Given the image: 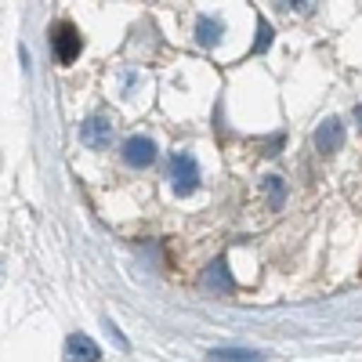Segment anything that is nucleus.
Masks as SVG:
<instances>
[{
	"mask_svg": "<svg viewBox=\"0 0 362 362\" xmlns=\"http://www.w3.org/2000/svg\"><path fill=\"white\" fill-rule=\"evenodd\" d=\"M51 47H54V58L62 66H73L76 58H80V47H83V40H80V33H76V25L73 22H54V29H51Z\"/></svg>",
	"mask_w": 362,
	"mask_h": 362,
	"instance_id": "obj_1",
	"label": "nucleus"
},
{
	"mask_svg": "<svg viewBox=\"0 0 362 362\" xmlns=\"http://www.w3.org/2000/svg\"><path fill=\"white\" fill-rule=\"evenodd\" d=\"M170 181H174V192L177 196H189V192L199 189V167H196V160L189 153H177L170 160Z\"/></svg>",
	"mask_w": 362,
	"mask_h": 362,
	"instance_id": "obj_2",
	"label": "nucleus"
},
{
	"mask_svg": "<svg viewBox=\"0 0 362 362\" xmlns=\"http://www.w3.org/2000/svg\"><path fill=\"white\" fill-rule=\"evenodd\" d=\"M341 145H344V127H341V119H337V116L322 119V124L315 127V148H319L322 156H334V153H341Z\"/></svg>",
	"mask_w": 362,
	"mask_h": 362,
	"instance_id": "obj_3",
	"label": "nucleus"
},
{
	"mask_svg": "<svg viewBox=\"0 0 362 362\" xmlns=\"http://www.w3.org/2000/svg\"><path fill=\"white\" fill-rule=\"evenodd\" d=\"M102 358V348L95 344V337H87V334H69L66 337V362H98Z\"/></svg>",
	"mask_w": 362,
	"mask_h": 362,
	"instance_id": "obj_4",
	"label": "nucleus"
},
{
	"mask_svg": "<svg viewBox=\"0 0 362 362\" xmlns=\"http://www.w3.org/2000/svg\"><path fill=\"white\" fill-rule=\"evenodd\" d=\"M80 141L87 145V148H109V141H112V127H109V119L105 116H90V119H83V127H80Z\"/></svg>",
	"mask_w": 362,
	"mask_h": 362,
	"instance_id": "obj_5",
	"label": "nucleus"
},
{
	"mask_svg": "<svg viewBox=\"0 0 362 362\" xmlns=\"http://www.w3.org/2000/svg\"><path fill=\"white\" fill-rule=\"evenodd\" d=\"M156 160V141L153 138H145V134H134L124 141V163L131 167H148Z\"/></svg>",
	"mask_w": 362,
	"mask_h": 362,
	"instance_id": "obj_6",
	"label": "nucleus"
},
{
	"mask_svg": "<svg viewBox=\"0 0 362 362\" xmlns=\"http://www.w3.org/2000/svg\"><path fill=\"white\" fill-rule=\"evenodd\" d=\"M210 362H264L268 355L257 351V348H214V351H206Z\"/></svg>",
	"mask_w": 362,
	"mask_h": 362,
	"instance_id": "obj_7",
	"label": "nucleus"
},
{
	"mask_svg": "<svg viewBox=\"0 0 362 362\" xmlns=\"http://www.w3.org/2000/svg\"><path fill=\"white\" fill-rule=\"evenodd\" d=\"M206 286L214 290V293H232V286H235V283H232V276H228V264H225L221 257L206 268Z\"/></svg>",
	"mask_w": 362,
	"mask_h": 362,
	"instance_id": "obj_8",
	"label": "nucleus"
},
{
	"mask_svg": "<svg viewBox=\"0 0 362 362\" xmlns=\"http://www.w3.org/2000/svg\"><path fill=\"white\" fill-rule=\"evenodd\" d=\"M221 33H225V25H221V18H199L196 22V40L203 44V47H210V44H218L221 40Z\"/></svg>",
	"mask_w": 362,
	"mask_h": 362,
	"instance_id": "obj_9",
	"label": "nucleus"
},
{
	"mask_svg": "<svg viewBox=\"0 0 362 362\" xmlns=\"http://www.w3.org/2000/svg\"><path fill=\"white\" fill-rule=\"evenodd\" d=\"M264 189H268V196H272V206L283 210V203H286V185H283V177L272 174V177L264 181Z\"/></svg>",
	"mask_w": 362,
	"mask_h": 362,
	"instance_id": "obj_10",
	"label": "nucleus"
},
{
	"mask_svg": "<svg viewBox=\"0 0 362 362\" xmlns=\"http://www.w3.org/2000/svg\"><path fill=\"white\" fill-rule=\"evenodd\" d=\"M102 322H105V334H109V337H112V344H116V348H119V351H131V341H127V337H124V334H119V329H116V322H112V319H109V315H105V319H102Z\"/></svg>",
	"mask_w": 362,
	"mask_h": 362,
	"instance_id": "obj_11",
	"label": "nucleus"
},
{
	"mask_svg": "<svg viewBox=\"0 0 362 362\" xmlns=\"http://www.w3.org/2000/svg\"><path fill=\"white\" fill-rule=\"evenodd\" d=\"M268 44H272V25L261 18V22H257V40H254V47H250V51H254V54H261Z\"/></svg>",
	"mask_w": 362,
	"mask_h": 362,
	"instance_id": "obj_12",
	"label": "nucleus"
}]
</instances>
